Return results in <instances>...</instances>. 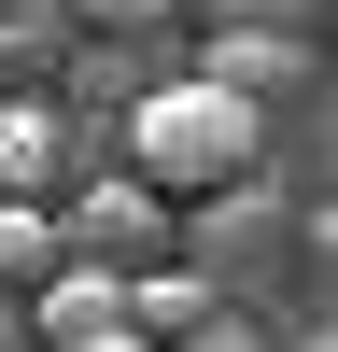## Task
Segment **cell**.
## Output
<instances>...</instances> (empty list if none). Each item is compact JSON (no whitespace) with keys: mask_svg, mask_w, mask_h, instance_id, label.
Instances as JSON below:
<instances>
[{"mask_svg":"<svg viewBox=\"0 0 338 352\" xmlns=\"http://www.w3.org/2000/svg\"><path fill=\"white\" fill-rule=\"evenodd\" d=\"M212 310H225V296H212V268H197V254H183V268H141V282H127V338H141V352H183Z\"/></svg>","mask_w":338,"mask_h":352,"instance_id":"277c9868","label":"cell"},{"mask_svg":"<svg viewBox=\"0 0 338 352\" xmlns=\"http://www.w3.org/2000/svg\"><path fill=\"white\" fill-rule=\"evenodd\" d=\"M56 155H71V127H56L43 99H0V212H43Z\"/></svg>","mask_w":338,"mask_h":352,"instance_id":"8992f818","label":"cell"},{"mask_svg":"<svg viewBox=\"0 0 338 352\" xmlns=\"http://www.w3.org/2000/svg\"><path fill=\"white\" fill-rule=\"evenodd\" d=\"M183 352H268V338H254V324H225V310H212V324H197Z\"/></svg>","mask_w":338,"mask_h":352,"instance_id":"9c48e42d","label":"cell"},{"mask_svg":"<svg viewBox=\"0 0 338 352\" xmlns=\"http://www.w3.org/2000/svg\"><path fill=\"white\" fill-rule=\"evenodd\" d=\"M43 268H56V212H0V296H28Z\"/></svg>","mask_w":338,"mask_h":352,"instance_id":"52a82bcc","label":"cell"},{"mask_svg":"<svg viewBox=\"0 0 338 352\" xmlns=\"http://www.w3.org/2000/svg\"><path fill=\"white\" fill-rule=\"evenodd\" d=\"M71 352H141V338H127V324H113V338H71Z\"/></svg>","mask_w":338,"mask_h":352,"instance_id":"30bf717a","label":"cell"},{"mask_svg":"<svg viewBox=\"0 0 338 352\" xmlns=\"http://www.w3.org/2000/svg\"><path fill=\"white\" fill-rule=\"evenodd\" d=\"M197 71H212L225 99H254V113H268L282 85H310V43H296V28H225V43L197 56Z\"/></svg>","mask_w":338,"mask_h":352,"instance_id":"5b68a950","label":"cell"},{"mask_svg":"<svg viewBox=\"0 0 338 352\" xmlns=\"http://www.w3.org/2000/svg\"><path fill=\"white\" fill-rule=\"evenodd\" d=\"M71 28H99V43H141V28H169V0H71Z\"/></svg>","mask_w":338,"mask_h":352,"instance_id":"ba28073f","label":"cell"},{"mask_svg":"<svg viewBox=\"0 0 338 352\" xmlns=\"http://www.w3.org/2000/svg\"><path fill=\"white\" fill-rule=\"evenodd\" d=\"M28 324H43V352H71V338H113V324H127V282H113V268H71V254H56V268L28 282Z\"/></svg>","mask_w":338,"mask_h":352,"instance_id":"3957f363","label":"cell"},{"mask_svg":"<svg viewBox=\"0 0 338 352\" xmlns=\"http://www.w3.org/2000/svg\"><path fill=\"white\" fill-rule=\"evenodd\" d=\"M254 155H268V113L225 99L212 71H169V85H141V99H127V184H155L169 212H183V197L254 184Z\"/></svg>","mask_w":338,"mask_h":352,"instance_id":"6da1fadb","label":"cell"},{"mask_svg":"<svg viewBox=\"0 0 338 352\" xmlns=\"http://www.w3.org/2000/svg\"><path fill=\"white\" fill-rule=\"evenodd\" d=\"M56 254H71V268H113V282L169 268V197H155V184H127V169H99V184L56 212Z\"/></svg>","mask_w":338,"mask_h":352,"instance_id":"7a4b0ae2","label":"cell"}]
</instances>
